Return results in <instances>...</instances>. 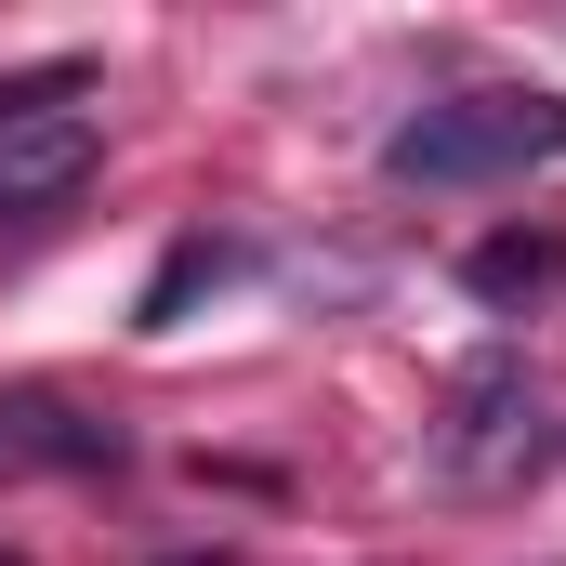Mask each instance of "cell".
I'll list each match as a JSON object with an SVG mask.
<instances>
[{"mask_svg":"<svg viewBox=\"0 0 566 566\" xmlns=\"http://www.w3.org/2000/svg\"><path fill=\"white\" fill-rule=\"evenodd\" d=\"M566 158V93H527V80H488V93H434L382 133V185H422V198H461V185H514Z\"/></svg>","mask_w":566,"mask_h":566,"instance_id":"cell-1","label":"cell"},{"mask_svg":"<svg viewBox=\"0 0 566 566\" xmlns=\"http://www.w3.org/2000/svg\"><path fill=\"white\" fill-rule=\"evenodd\" d=\"M93 158H106V133H93L80 106L0 119V224H40V211H66V198L93 185Z\"/></svg>","mask_w":566,"mask_h":566,"instance_id":"cell-2","label":"cell"},{"mask_svg":"<svg viewBox=\"0 0 566 566\" xmlns=\"http://www.w3.org/2000/svg\"><path fill=\"white\" fill-rule=\"evenodd\" d=\"M514 422H527V369H514V356H474L461 396H448V422H434V461H448V474H488V461L514 448Z\"/></svg>","mask_w":566,"mask_h":566,"instance_id":"cell-3","label":"cell"},{"mask_svg":"<svg viewBox=\"0 0 566 566\" xmlns=\"http://www.w3.org/2000/svg\"><path fill=\"white\" fill-rule=\"evenodd\" d=\"M554 277H566V238H554V224H501V238H474V251H461V290H474V303H501V316H514V303H541Z\"/></svg>","mask_w":566,"mask_h":566,"instance_id":"cell-4","label":"cell"},{"mask_svg":"<svg viewBox=\"0 0 566 566\" xmlns=\"http://www.w3.org/2000/svg\"><path fill=\"white\" fill-rule=\"evenodd\" d=\"M211 566H224V554H211Z\"/></svg>","mask_w":566,"mask_h":566,"instance_id":"cell-5","label":"cell"},{"mask_svg":"<svg viewBox=\"0 0 566 566\" xmlns=\"http://www.w3.org/2000/svg\"><path fill=\"white\" fill-rule=\"evenodd\" d=\"M0 566H13V554H0Z\"/></svg>","mask_w":566,"mask_h":566,"instance_id":"cell-6","label":"cell"}]
</instances>
